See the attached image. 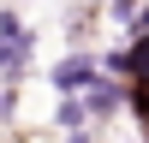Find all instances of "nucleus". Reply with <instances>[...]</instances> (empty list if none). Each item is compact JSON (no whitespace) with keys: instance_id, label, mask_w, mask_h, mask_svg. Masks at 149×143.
<instances>
[{"instance_id":"nucleus-1","label":"nucleus","mask_w":149,"mask_h":143,"mask_svg":"<svg viewBox=\"0 0 149 143\" xmlns=\"http://www.w3.org/2000/svg\"><path fill=\"white\" fill-rule=\"evenodd\" d=\"M24 54H30V30L18 18H0V72H18Z\"/></svg>"},{"instance_id":"nucleus-2","label":"nucleus","mask_w":149,"mask_h":143,"mask_svg":"<svg viewBox=\"0 0 149 143\" xmlns=\"http://www.w3.org/2000/svg\"><path fill=\"white\" fill-rule=\"evenodd\" d=\"M90 83H95V60H60V66H54V90L60 95H78V90H90Z\"/></svg>"},{"instance_id":"nucleus-3","label":"nucleus","mask_w":149,"mask_h":143,"mask_svg":"<svg viewBox=\"0 0 149 143\" xmlns=\"http://www.w3.org/2000/svg\"><path fill=\"white\" fill-rule=\"evenodd\" d=\"M60 125L78 131V125H84V101H66V107H60Z\"/></svg>"}]
</instances>
